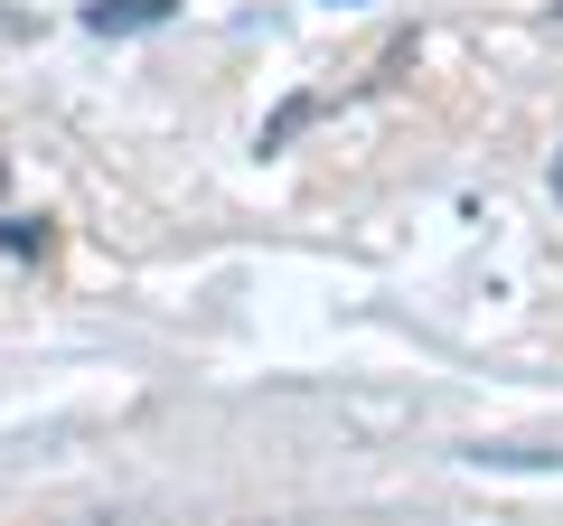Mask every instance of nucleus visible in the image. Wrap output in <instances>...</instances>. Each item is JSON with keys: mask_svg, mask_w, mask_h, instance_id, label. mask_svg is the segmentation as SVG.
Returning <instances> with one entry per match:
<instances>
[{"mask_svg": "<svg viewBox=\"0 0 563 526\" xmlns=\"http://www.w3.org/2000/svg\"><path fill=\"white\" fill-rule=\"evenodd\" d=\"M169 0H85V29L95 39H122V29H161Z\"/></svg>", "mask_w": 563, "mask_h": 526, "instance_id": "1", "label": "nucleus"}, {"mask_svg": "<svg viewBox=\"0 0 563 526\" xmlns=\"http://www.w3.org/2000/svg\"><path fill=\"white\" fill-rule=\"evenodd\" d=\"M554 198H563V161H554Z\"/></svg>", "mask_w": 563, "mask_h": 526, "instance_id": "2", "label": "nucleus"}]
</instances>
